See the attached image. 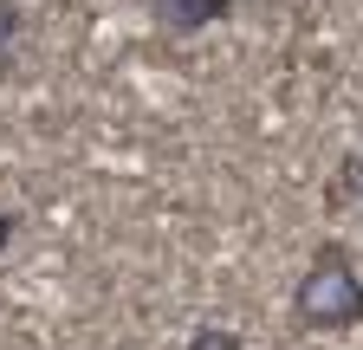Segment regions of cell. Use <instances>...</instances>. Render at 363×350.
<instances>
[{"mask_svg":"<svg viewBox=\"0 0 363 350\" xmlns=\"http://www.w3.org/2000/svg\"><path fill=\"white\" fill-rule=\"evenodd\" d=\"M292 324L298 331H325V337L363 324V273H357L344 240H318L311 266H305V279L292 292Z\"/></svg>","mask_w":363,"mask_h":350,"instance_id":"6da1fadb","label":"cell"},{"mask_svg":"<svg viewBox=\"0 0 363 350\" xmlns=\"http://www.w3.org/2000/svg\"><path fill=\"white\" fill-rule=\"evenodd\" d=\"M227 13H234V0H150V20L162 33H201V26H220Z\"/></svg>","mask_w":363,"mask_h":350,"instance_id":"7a4b0ae2","label":"cell"},{"mask_svg":"<svg viewBox=\"0 0 363 350\" xmlns=\"http://www.w3.org/2000/svg\"><path fill=\"white\" fill-rule=\"evenodd\" d=\"M325 208H331V214H350V208H363V156H357V149L337 162L331 188H325Z\"/></svg>","mask_w":363,"mask_h":350,"instance_id":"3957f363","label":"cell"},{"mask_svg":"<svg viewBox=\"0 0 363 350\" xmlns=\"http://www.w3.org/2000/svg\"><path fill=\"white\" fill-rule=\"evenodd\" d=\"M189 350H247V344H240V331H227V324H201L189 337Z\"/></svg>","mask_w":363,"mask_h":350,"instance_id":"277c9868","label":"cell"},{"mask_svg":"<svg viewBox=\"0 0 363 350\" xmlns=\"http://www.w3.org/2000/svg\"><path fill=\"white\" fill-rule=\"evenodd\" d=\"M13 33H20V0H0V52L13 46Z\"/></svg>","mask_w":363,"mask_h":350,"instance_id":"5b68a950","label":"cell"},{"mask_svg":"<svg viewBox=\"0 0 363 350\" xmlns=\"http://www.w3.org/2000/svg\"><path fill=\"white\" fill-rule=\"evenodd\" d=\"M13 227H20V221H13V214H7V208H0V253H7V247H13Z\"/></svg>","mask_w":363,"mask_h":350,"instance_id":"8992f818","label":"cell"}]
</instances>
